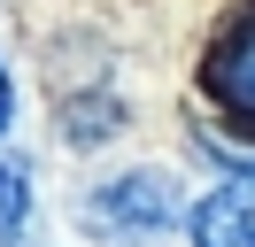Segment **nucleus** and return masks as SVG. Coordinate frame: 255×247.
I'll return each mask as SVG.
<instances>
[{
  "label": "nucleus",
  "mask_w": 255,
  "mask_h": 247,
  "mask_svg": "<svg viewBox=\"0 0 255 247\" xmlns=\"http://www.w3.org/2000/svg\"><path fill=\"white\" fill-rule=\"evenodd\" d=\"M78 224L93 232L101 247H155V240H170V232L186 224V193H178L170 170L139 162V170L101 178L93 193L78 201Z\"/></svg>",
  "instance_id": "nucleus-1"
},
{
  "label": "nucleus",
  "mask_w": 255,
  "mask_h": 247,
  "mask_svg": "<svg viewBox=\"0 0 255 247\" xmlns=\"http://www.w3.org/2000/svg\"><path fill=\"white\" fill-rule=\"evenodd\" d=\"M201 85H209V101H217L232 124H248V131H255V0L224 23V39L209 46Z\"/></svg>",
  "instance_id": "nucleus-2"
},
{
  "label": "nucleus",
  "mask_w": 255,
  "mask_h": 247,
  "mask_svg": "<svg viewBox=\"0 0 255 247\" xmlns=\"http://www.w3.org/2000/svg\"><path fill=\"white\" fill-rule=\"evenodd\" d=\"M186 232H193V247H255V224H248V209H240V193L224 178L201 201H186Z\"/></svg>",
  "instance_id": "nucleus-3"
},
{
  "label": "nucleus",
  "mask_w": 255,
  "mask_h": 247,
  "mask_svg": "<svg viewBox=\"0 0 255 247\" xmlns=\"http://www.w3.org/2000/svg\"><path fill=\"white\" fill-rule=\"evenodd\" d=\"M116 124H124V101H116V93H101V101H62V131H70V147H109Z\"/></svg>",
  "instance_id": "nucleus-4"
},
{
  "label": "nucleus",
  "mask_w": 255,
  "mask_h": 247,
  "mask_svg": "<svg viewBox=\"0 0 255 247\" xmlns=\"http://www.w3.org/2000/svg\"><path fill=\"white\" fill-rule=\"evenodd\" d=\"M31 224V162L23 154H0V247Z\"/></svg>",
  "instance_id": "nucleus-5"
},
{
  "label": "nucleus",
  "mask_w": 255,
  "mask_h": 247,
  "mask_svg": "<svg viewBox=\"0 0 255 247\" xmlns=\"http://www.w3.org/2000/svg\"><path fill=\"white\" fill-rule=\"evenodd\" d=\"M224 185L240 193V209H248V224H255V154H240V162H232V178H224Z\"/></svg>",
  "instance_id": "nucleus-6"
},
{
  "label": "nucleus",
  "mask_w": 255,
  "mask_h": 247,
  "mask_svg": "<svg viewBox=\"0 0 255 247\" xmlns=\"http://www.w3.org/2000/svg\"><path fill=\"white\" fill-rule=\"evenodd\" d=\"M8 124H16V77H8V54H0V139H8Z\"/></svg>",
  "instance_id": "nucleus-7"
}]
</instances>
